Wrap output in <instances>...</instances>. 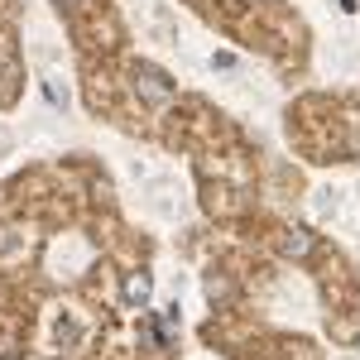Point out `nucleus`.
Masks as SVG:
<instances>
[{
    "mask_svg": "<svg viewBox=\"0 0 360 360\" xmlns=\"http://www.w3.org/2000/svg\"><path fill=\"white\" fill-rule=\"evenodd\" d=\"M135 86L144 91V96H149V101H168V96H173V82H168V77H159V72H154L149 63H139Z\"/></svg>",
    "mask_w": 360,
    "mask_h": 360,
    "instance_id": "obj_1",
    "label": "nucleus"
},
{
    "mask_svg": "<svg viewBox=\"0 0 360 360\" xmlns=\"http://www.w3.org/2000/svg\"><path fill=\"white\" fill-rule=\"evenodd\" d=\"M125 293H130V303H144V298H149V274H135L125 283Z\"/></svg>",
    "mask_w": 360,
    "mask_h": 360,
    "instance_id": "obj_2",
    "label": "nucleus"
}]
</instances>
